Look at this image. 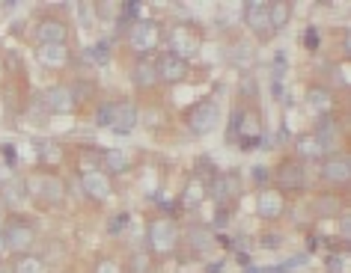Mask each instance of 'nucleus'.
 I'll use <instances>...</instances> for the list:
<instances>
[{"mask_svg": "<svg viewBox=\"0 0 351 273\" xmlns=\"http://www.w3.org/2000/svg\"><path fill=\"white\" fill-rule=\"evenodd\" d=\"M226 140H239V146L244 148V152L259 148V143H262V116L256 110L239 107L232 113V125H230Z\"/></svg>", "mask_w": 351, "mask_h": 273, "instance_id": "f257e3e1", "label": "nucleus"}, {"mask_svg": "<svg viewBox=\"0 0 351 273\" xmlns=\"http://www.w3.org/2000/svg\"><path fill=\"white\" fill-rule=\"evenodd\" d=\"M24 190L27 196L39 199L42 205H60L66 199V184L63 179H57L54 172H33L24 179Z\"/></svg>", "mask_w": 351, "mask_h": 273, "instance_id": "f03ea898", "label": "nucleus"}, {"mask_svg": "<svg viewBox=\"0 0 351 273\" xmlns=\"http://www.w3.org/2000/svg\"><path fill=\"white\" fill-rule=\"evenodd\" d=\"M146 244L152 255H167L179 246V226L167 217H155L146 226Z\"/></svg>", "mask_w": 351, "mask_h": 273, "instance_id": "7ed1b4c3", "label": "nucleus"}, {"mask_svg": "<svg viewBox=\"0 0 351 273\" xmlns=\"http://www.w3.org/2000/svg\"><path fill=\"white\" fill-rule=\"evenodd\" d=\"M158 42H161V27H158L155 21H149V18L131 21V27H128V45L134 48L137 57H149L158 48Z\"/></svg>", "mask_w": 351, "mask_h": 273, "instance_id": "20e7f679", "label": "nucleus"}, {"mask_svg": "<svg viewBox=\"0 0 351 273\" xmlns=\"http://www.w3.org/2000/svg\"><path fill=\"white\" fill-rule=\"evenodd\" d=\"M3 241H6V250L15 252V255H30L33 244H36V229H33L27 220H10L3 226Z\"/></svg>", "mask_w": 351, "mask_h": 273, "instance_id": "39448f33", "label": "nucleus"}, {"mask_svg": "<svg viewBox=\"0 0 351 273\" xmlns=\"http://www.w3.org/2000/svg\"><path fill=\"white\" fill-rule=\"evenodd\" d=\"M241 18H244V27H247L259 42H268L271 36H274L271 21H268V3L265 0H247Z\"/></svg>", "mask_w": 351, "mask_h": 273, "instance_id": "423d86ee", "label": "nucleus"}, {"mask_svg": "<svg viewBox=\"0 0 351 273\" xmlns=\"http://www.w3.org/2000/svg\"><path fill=\"white\" fill-rule=\"evenodd\" d=\"M217 122H221V107H217L215 99H203L188 110V125L194 134H212Z\"/></svg>", "mask_w": 351, "mask_h": 273, "instance_id": "0eeeda50", "label": "nucleus"}, {"mask_svg": "<svg viewBox=\"0 0 351 273\" xmlns=\"http://www.w3.org/2000/svg\"><path fill=\"white\" fill-rule=\"evenodd\" d=\"M206 187H208V196H212L221 208L232 205V202H239V196H241V175L239 172H221V175H215Z\"/></svg>", "mask_w": 351, "mask_h": 273, "instance_id": "6e6552de", "label": "nucleus"}, {"mask_svg": "<svg viewBox=\"0 0 351 273\" xmlns=\"http://www.w3.org/2000/svg\"><path fill=\"white\" fill-rule=\"evenodd\" d=\"M304 179H306L304 164L298 161V157H286V161L274 170V184H277L274 190H280V193L298 190V187H304Z\"/></svg>", "mask_w": 351, "mask_h": 273, "instance_id": "1a4fd4ad", "label": "nucleus"}, {"mask_svg": "<svg viewBox=\"0 0 351 273\" xmlns=\"http://www.w3.org/2000/svg\"><path fill=\"white\" fill-rule=\"evenodd\" d=\"M155 68H158V81H164V83H182L191 72L188 60L176 57L170 51H164V54L155 60Z\"/></svg>", "mask_w": 351, "mask_h": 273, "instance_id": "9d476101", "label": "nucleus"}, {"mask_svg": "<svg viewBox=\"0 0 351 273\" xmlns=\"http://www.w3.org/2000/svg\"><path fill=\"white\" fill-rule=\"evenodd\" d=\"M322 179L328 184H348L351 179V157L346 152H333L322 157Z\"/></svg>", "mask_w": 351, "mask_h": 273, "instance_id": "9b49d317", "label": "nucleus"}, {"mask_svg": "<svg viewBox=\"0 0 351 273\" xmlns=\"http://www.w3.org/2000/svg\"><path fill=\"white\" fill-rule=\"evenodd\" d=\"M199 45H203V39H199V33L194 27H173L170 33V54L176 57H182V60H188V57H194Z\"/></svg>", "mask_w": 351, "mask_h": 273, "instance_id": "f8f14e48", "label": "nucleus"}, {"mask_svg": "<svg viewBox=\"0 0 351 273\" xmlns=\"http://www.w3.org/2000/svg\"><path fill=\"white\" fill-rule=\"evenodd\" d=\"M39 104L48 113H72L77 101H75V95H72V86L57 83V86H51V90H45V92L39 95Z\"/></svg>", "mask_w": 351, "mask_h": 273, "instance_id": "ddd939ff", "label": "nucleus"}, {"mask_svg": "<svg viewBox=\"0 0 351 273\" xmlns=\"http://www.w3.org/2000/svg\"><path fill=\"white\" fill-rule=\"evenodd\" d=\"M36 42L39 45H66L69 42V24L63 18H42L36 24Z\"/></svg>", "mask_w": 351, "mask_h": 273, "instance_id": "4468645a", "label": "nucleus"}, {"mask_svg": "<svg viewBox=\"0 0 351 273\" xmlns=\"http://www.w3.org/2000/svg\"><path fill=\"white\" fill-rule=\"evenodd\" d=\"M81 184H84L86 196L95 199V202L110 196V179H108V172H101V170H84L81 172Z\"/></svg>", "mask_w": 351, "mask_h": 273, "instance_id": "2eb2a0df", "label": "nucleus"}, {"mask_svg": "<svg viewBox=\"0 0 351 273\" xmlns=\"http://www.w3.org/2000/svg\"><path fill=\"white\" fill-rule=\"evenodd\" d=\"M283 208H286V202H283V193H280V190H274V187L259 190V196H256V214L262 220H277L280 214H283Z\"/></svg>", "mask_w": 351, "mask_h": 273, "instance_id": "dca6fc26", "label": "nucleus"}, {"mask_svg": "<svg viewBox=\"0 0 351 273\" xmlns=\"http://www.w3.org/2000/svg\"><path fill=\"white\" fill-rule=\"evenodd\" d=\"M208 196V187H206V181L199 179V175H191L188 184H185V190H182V199H179V205L185 208V211H197L199 205L206 202Z\"/></svg>", "mask_w": 351, "mask_h": 273, "instance_id": "f3484780", "label": "nucleus"}, {"mask_svg": "<svg viewBox=\"0 0 351 273\" xmlns=\"http://www.w3.org/2000/svg\"><path fill=\"white\" fill-rule=\"evenodd\" d=\"M131 81L140 90H149V86L158 83V68H155V60L152 57H137V63L131 66Z\"/></svg>", "mask_w": 351, "mask_h": 273, "instance_id": "a211bd4d", "label": "nucleus"}, {"mask_svg": "<svg viewBox=\"0 0 351 273\" xmlns=\"http://www.w3.org/2000/svg\"><path fill=\"white\" fill-rule=\"evenodd\" d=\"M185 241L194 255H208L215 250V235H212V229H206V226H191L185 232Z\"/></svg>", "mask_w": 351, "mask_h": 273, "instance_id": "6ab92c4d", "label": "nucleus"}, {"mask_svg": "<svg viewBox=\"0 0 351 273\" xmlns=\"http://www.w3.org/2000/svg\"><path fill=\"white\" fill-rule=\"evenodd\" d=\"M295 152H298V161H301V164L304 161H322V157H324V146L319 143V137L310 131V134H301L295 140Z\"/></svg>", "mask_w": 351, "mask_h": 273, "instance_id": "aec40b11", "label": "nucleus"}, {"mask_svg": "<svg viewBox=\"0 0 351 273\" xmlns=\"http://www.w3.org/2000/svg\"><path fill=\"white\" fill-rule=\"evenodd\" d=\"M137 104L134 101H113V128L117 131H131L137 125Z\"/></svg>", "mask_w": 351, "mask_h": 273, "instance_id": "412c9836", "label": "nucleus"}, {"mask_svg": "<svg viewBox=\"0 0 351 273\" xmlns=\"http://www.w3.org/2000/svg\"><path fill=\"white\" fill-rule=\"evenodd\" d=\"M36 57H39V63L48 68H63L69 63V48L66 45H39Z\"/></svg>", "mask_w": 351, "mask_h": 273, "instance_id": "4be33fe9", "label": "nucleus"}, {"mask_svg": "<svg viewBox=\"0 0 351 273\" xmlns=\"http://www.w3.org/2000/svg\"><path fill=\"white\" fill-rule=\"evenodd\" d=\"M101 166L110 170V175H122V172H128L131 157L122 148H108V152H101Z\"/></svg>", "mask_w": 351, "mask_h": 273, "instance_id": "5701e85b", "label": "nucleus"}, {"mask_svg": "<svg viewBox=\"0 0 351 273\" xmlns=\"http://www.w3.org/2000/svg\"><path fill=\"white\" fill-rule=\"evenodd\" d=\"M268 21L271 30H283L289 21H292V3L289 0H277V3H268Z\"/></svg>", "mask_w": 351, "mask_h": 273, "instance_id": "b1692460", "label": "nucleus"}, {"mask_svg": "<svg viewBox=\"0 0 351 273\" xmlns=\"http://www.w3.org/2000/svg\"><path fill=\"white\" fill-rule=\"evenodd\" d=\"M313 134L319 137V143H322L324 148H333V143H337V122H333L330 113H322V116H319V125H315Z\"/></svg>", "mask_w": 351, "mask_h": 273, "instance_id": "393cba45", "label": "nucleus"}, {"mask_svg": "<svg viewBox=\"0 0 351 273\" xmlns=\"http://www.w3.org/2000/svg\"><path fill=\"white\" fill-rule=\"evenodd\" d=\"M36 155H39V164L42 166H57L63 161V152H60L57 143H51V140H39L36 143Z\"/></svg>", "mask_w": 351, "mask_h": 273, "instance_id": "a878e982", "label": "nucleus"}, {"mask_svg": "<svg viewBox=\"0 0 351 273\" xmlns=\"http://www.w3.org/2000/svg\"><path fill=\"white\" fill-rule=\"evenodd\" d=\"M313 211H315L319 217H339V214H342V202L328 193V196H319V199L313 202Z\"/></svg>", "mask_w": 351, "mask_h": 273, "instance_id": "bb28decb", "label": "nucleus"}, {"mask_svg": "<svg viewBox=\"0 0 351 273\" xmlns=\"http://www.w3.org/2000/svg\"><path fill=\"white\" fill-rule=\"evenodd\" d=\"M306 104H310L315 113H328V110H330V90H322V86H310V92H306Z\"/></svg>", "mask_w": 351, "mask_h": 273, "instance_id": "cd10ccee", "label": "nucleus"}, {"mask_svg": "<svg viewBox=\"0 0 351 273\" xmlns=\"http://www.w3.org/2000/svg\"><path fill=\"white\" fill-rule=\"evenodd\" d=\"M152 261H155L152 252H146V250L131 252V259H128V273H152V270H155Z\"/></svg>", "mask_w": 351, "mask_h": 273, "instance_id": "c85d7f7f", "label": "nucleus"}, {"mask_svg": "<svg viewBox=\"0 0 351 273\" xmlns=\"http://www.w3.org/2000/svg\"><path fill=\"white\" fill-rule=\"evenodd\" d=\"M3 199H6V205H15L19 208L24 199H27V190H24V181H6L3 184Z\"/></svg>", "mask_w": 351, "mask_h": 273, "instance_id": "c756f323", "label": "nucleus"}, {"mask_svg": "<svg viewBox=\"0 0 351 273\" xmlns=\"http://www.w3.org/2000/svg\"><path fill=\"white\" fill-rule=\"evenodd\" d=\"M12 273H45V261L39 255H19Z\"/></svg>", "mask_w": 351, "mask_h": 273, "instance_id": "7c9ffc66", "label": "nucleus"}, {"mask_svg": "<svg viewBox=\"0 0 351 273\" xmlns=\"http://www.w3.org/2000/svg\"><path fill=\"white\" fill-rule=\"evenodd\" d=\"M86 60L95 66H104L110 60V42H99V45H93L90 51H86Z\"/></svg>", "mask_w": 351, "mask_h": 273, "instance_id": "2f4dec72", "label": "nucleus"}, {"mask_svg": "<svg viewBox=\"0 0 351 273\" xmlns=\"http://www.w3.org/2000/svg\"><path fill=\"white\" fill-rule=\"evenodd\" d=\"M119 12H122V3H108V0H101V3H95V15L99 18H113V21H119Z\"/></svg>", "mask_w": 351, "mask_h": 273, "instance_id": "473e14b6", "label": "nucleus"}, {"mask_svg": "<svg viewBox=\"0 0 351 273\" xmlns=\"http://www.w3.org/2000/svg\"><path fill=\"white\" fill-rule=\"evenodd\" d=\"M95 125H101V128H113V101L99 104V110H95Z\"/></svg>", "mask_w": 351, "mask_h": 273, "instance_id": "72a5a7b5", "label": "nucleus"}, {"mask_svg": "<svg viewBox=\"0 0 351 273\" xmlns=\"http://www.w3.org/2000/svg\"><path fill=\"white\" fill-rule=\"evenodd\" d=\"M348 270V255L339 252V255H330L328 259V273H346Z\"/></svg>", "mask_w": 351, "mask_h": 273, "instance_id": "f704fd0d", "label": "nucleus"}, {"mask_svg": "<svg viewBox=\"0 0 351 273\" xmlns=\"http://www.w3.org/2000/svg\"><path fill=\"white\" fill-rule=\"evenodd\" d=\"M125 223H128V214H125V211H119V214L108 223V232H110V235H117V232H122V229H125Z\"/></svg>", "mask_w": 351, "mask_h": 273, "instance_id": "c9c22d12", "label": "nucleus"}, {"mask_svg": "<svg viewBox=\"0 0 351 273\" xmlns=\"http://www.w3.org/2000/svg\"><path fill=\"white\" fill-rule=\"evenodd\" d=\"M95 273H122V270H119V264L113 259H101L99 264H95Z\"/></svg>", "mask_w": 351, "mask_h": 273, "instance_id": "e433bc0d", "label": "nucleus"}, {"mask_svg": "<svg viewBox=\"0 0 351 273\" xmlns=\"http://www.w3.org/2000/svg\"><path fill=\"white\" fill-rule=\"evenodd\" d=\"M339 235L346 237V241H351V217L339 214Z\"/></svg>", "mask_w": 351, "mask_h": 273, "instance_id": "4c0bfd02", "label": "nucleus"}, {"mask_svg": "<svg viewBox=\"0 0 351 273\" xmlns=\"http://www.w3.org/2000/svg\"><path fill=\"white\" fill-rule=\"evenodd\" d=\"M304 42H306V48H310V51H315V48H319V33L310 27V30H306V36H304Z\"/></svg>", "mask_w": 351, "mask_h": 273, "instance_id": "58836bf2", "label": "nucleus"}, {"mask_svg": "<svg viewBox=\"0 0 351 273\" xmlns=\"http://www.w3.org/2000/svg\"><path fill=\"white\" fill-rule=\"evenodd\" d=\"M265 246H268V250H274V246H280V235H265Z\"/></svg>", "mask_w": 351, "mask_h": 273, "instance_id": "ea45409f", "label": "nucleus"}, {"mask_svg": "<svg viewBox=\"0 0 351 273\" xmlns=\"http://www.w3.org/2000/svg\"><path fill=\"white\" fill-rule=\"evenodd\" d=\"M3 155H6V161H10V166H12L15 161H19V155L12 152V146H3Z\"/></svg>", "mask_w": 351, "mask_h": 273, "instance_id": "a19ab883", "label": "nucleus"}, {"mask_svg": "<svg viewBox=\"0 0 351 273\" xmlns=\"http://www.w3.org/2000/svg\"><path fill=\"white\" fill-rule=\"evenodd\" d=\"M253 175H256V181H265L268 179V166H256V172Z\"/></svg>", "mask_w": 351, "mask_h": 273, "instance_id": "79ce46f5", "label": "nucleus"}, {"mask_svg": "<svg viewBox=\"0 0 351 273\" xmlns=\"http://www.w3.org/2000/svg\"><path fill=\"white\" fill-rule=\"evenodd\" d=\"M77 15H81V21H90V10L86 6H77Z\"/></svg>", "mask_w": 351, "mask_h": 273, "instance_id": "37998d69", "label": "nucleus"}, {"mask_svg": "<svg viewBox=\"0 0 351 273\" xmlns=\"http://www.w3.org/2000/svg\"><path fill=\"white\" fill-rule=\"evenodd\" d=\"M6 184V170H3V164H0V187Z\"/></svg>", "mask_w": 351, "mask_h": 273, "instance_id": "c03bdc74", "label": "nucleus"}, {"mask_svg": "<svg viewBox=\"0 0 351 273\" xmlns=\"http://www.w3.org/2000/svg\"><path fill=\"white\" fill-rule=\"evenodd\" d=\"M3 252H10V250H6V241H3V235H0V255Z\"/></svg>", "mask_w": 351, "mask_h": 273, "instance_id": "a18cd8bd", "label": "nucleus"}, {"mask_svg": "<svg viewBox=\"0 0 351 273\" xmlns=\"http://www.w3.org/2000/svg\"><path fill=\"white\" fill-rule=\"evenodd\" d=\"M3 226H6L3 223V208H0V235H3Z\"/></svg>", "mask_w": 351, "mask_h": 273, "instance_id": "49530a36", "label": "nucleus"}, {"mask_svg": "<svg viewBox=\"0 0 351 273\" xmlns=\"http://www.w3.org/2000/svg\"><path fill=\"white\" fill-rule=\"evenodd\" d=\"M0 273H12V270L10 268H0Z\"/></svg>", "mask_w": 351, "mask_h": 273, "instance_id": "de8ad7c7", "label": "nucleus"}]
</instances>
